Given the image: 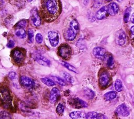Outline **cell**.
<instances>
[{
  "mask_svg": "<svg viewBox=\"0 0 134 119\" xmlns=\"http://www.w3.org/2000/svg\"><path fill=\"white\" fill-rule=\"evenodd\" d=\"M93 54L96 58L99 59H103L106 56V51L103 47H96L93 49Z\"/></svg>",
  "mask_w": 134,
  "mask_h": 119,
  "instance_id": "obj_13",
  "label": "cell"
},
{
  "mask_svg": "<svg viewBox=\"0 0 134 119\" xmlns=\"http://www.w3.org/2000/svg\"><path fill=\"white\" fill-rule=\"evenodd\" d=\"M127 37L126 33L122 29L118 30L115 35V42L119 46H123L126 43Z\"/></svg>",
  "mask_w": 134,
  "mask_h": 119,
  "instance_id": "obj_7",
  "label": "cell"
},
{
  "mask_svg": "<svg viewBox=\"0 0 134 119\" xmlns=\"http://www.w3.org/2000/svg\"><path fill=\"white\" fill-rule=\"evenodd\" d=\"M130 11H131V8L128 7L127 8L124 13V20L125 23H127L129 19V16L130 14Z\"/></svg>",
  "mask_w": 134,
  "mask_h": 119,
  "instance_id": "obj_32",
  "label": "cell"
},
{
  "mask_svg": "<svg viewBox=\"0 0 134 119\" xmlns=\"http://www.w3.org/2000/svg\"><path fill=\"white\" fill-rule=\"evenodd\" d=\"M62 64H63V66L64 67H65L66 68H67L68 70H69L71 71L74 72L75 73H78L77 70L73 66H72L71 64H70V63L65 62V61H62Z\"/></svg>",
  "mask_w": 134,
  "mask_h": 119,
  "instance_id": "obj_24",
  "label": "cell"
},
{
  "mask_svg": "<svg viewBox=\"0 0 134 119\" xmlns=\"http://www.w3.org/2000/svg\"><path fill=\"white\" fill-rule=\"evenodd\" d=\"M35 39H36V41L38 44H41L43 40V37L42 35L40 33H37L36 35Z\"/></svg>",
  "mask_w": 134,
  "mask_h": 119,
  "instance_id": "obj_34",
  "label": "cell"
},
{
  "mask_svg": "<svg viewBox=\"0 0 134 119\" xmlns=\"http://www.w3.org/2000/svg\"><path fill=\"white\" fill-rule=\"evenodd\" d=\"M0 119H13L12 115L6 111L0 112Z\"/></svg>",
  "mask_w": 134,
  "mask_h": 119,
  "instance_id": "obj_29",
  "label": "cell"
},
{
  "mask_svg": "<svg viewBox=\"0 0 134 119\" xmlns=\"http://www.w3.org/2000/svg\"><path fill=\"white\" fill-rule=\"evenodd\" d=\"M114 60L112 56H110L108 59L107 65L109 68H112L114 67Z\"/></svg>",
  "mask_w": 134,
  "mask_h": 119,
  "instance_id": "obj_33",
  "label": "cell"
},
{
  "mask_svg": "<svg viewBox=\"0 0 134 119\" xmlns=\"http://www.w3.org/2000/svg\"><path fill=\"white\" fill-rule=\"evenodd\" d=\"M79 30V25L77 21L74 19L72 20L70 24L69 27L66 29L64 34V37L65 39L68 41L73 40Z\"/></svg>",
  "mask_w": 134,
  "mask_h": 119,
  "instance_id": "obj_2",
  "label": "cell"
},
{
  "mask_svg": "<svg viewBox=\"0 0 134 119\" xmlns=\"http://www.w3.org/2000/svg\"><path fill=\"white\" fill-rule=\"evenodd\" d=\"M34 59L39 64L43 66H49L51 64L50 61L48 58L40 55L35 56L34 57Z\"/></svg>",
  "mask_w": 134,
  "mask_h": 119,
  "instance_id": "obj_14",
  "label": "cell"
},
{
  "mask_svg": "<svg viewBox=\"0 0 134 119\" xmlns=\"http://www.w3.org/2000/svg\"><path fill=\"white\" fill-rule=\"evenodd\" d=\"M99 119H107V117L105 115H103L102 114H100V116H99Z\"/></svg>",
  "mask_w": 134,
  "mask_h": 119,
  "instance_id": "obj_37",
  "label": "cell"
},
{
  "mask_svg": "<svg viewBox=\"0 0 134 119\" xmlns=\"http://www.w3.org/2000/svg\"><path fill=\"white\" fill-rule=\"evenodd\" d=\"M31 20L33 25L36 27L39 26L41 24L40 17L36 8H34L31 10Z\"/></svg>",
  "mask_w": 134,
  "mask_h": 119,
  "instance_id": "obj_10",
  "label": "cell"
},
{
  "mask_svg": "<svg viewBox=\"0 0 134 119\" xmlns=\"http://www.w3.org/2000/svg\"><path fill=\"white\" fill-rule=\"evenodd\" d=\"M69 104L75 109H81L86 107L88 106L87 103L82 99L77 97H72L68 100Z\"/></svg>",
  "mask_w": 134,
  "mask_h": 119,
  "instance_id": "obj_6",
  "label": "cell"
},
{
  "mask_svg": "<svg viewBox=\"0 0 134 119\" xmlns=\"http://www.w3.org/2000/svg\"><path fill=\"white\" fill-rule=\"evenodd\" d=\"M108 14L107 6H103L96 13V17L98 20L105 18Z\"/></svg>",
  "mask_w": 134,
  "mask_h": 119,
  "instance_id": "obj_17",
  "label": "cell"
},
{
  "mask_svg": "<svg viewBox=\"0 0 134 119\" xmlns=\"http://www.w3.org/2000/svg\"><path fill=\"white\" fill-rule=\"evenodd\" d=\"M6 46L9 48H12L15 46V42L13 40H9V41H8Z\"/></svg>",
  "mask_w": 134,
  "mask_h": 119,
  "instance_id": "obj_36",
  "label": "cell"
},
{
  "mask_svg": "<svg viewBox=\"0 0 134 119\" xmlns=\"http://www.w3.org/2000/svg\"><path fill=\"white\" fill-rule=\"evenodd\" d=\"M10 56L15 64L21 65L25 59V51L23 48H16L11 51Z\"/></svg>",
  "mask_w": 134,
  "mask_h": 119,
  "instance_id": "obj_4",
  "label": "cell"
},
{
  "mask_svg": "<svg viewBox=\"0 0 134 119\" xmlns=\"http://www.w3.org/2000/svg\"><path fill=\"white\" fill-rule=\"evenodd\" d=\"M109 80L110 78L108 73L106 71H103L101 72L98 78L100 86L103 88L106 87L109 82Z\"/></svg>",
  "mask_w": 134,
  "mask_h": 119,
  "instance_id": "obj_8",
  "label": "cell"
},
{
  "mask_svg": "<svg viewBox=\"0 0 134 119\" xmlns=\"http://www.w3.org/2000/svg\"><path fill=\"white\" fill-rule=\"evenodd\" d=\"M60 95V91L57 88L51 89L50 93V102L51 103H54L58 99Z\"/></svg>",
  "mask_w": 134,
  "mask_h": 119,
  "instance_id": "obj_16",
  "label": "cell"
},
{
  "mask_svg": "<svg viewBox=\"0 0 134 119\" xmlns=\"http://www.w3.org/2000/svg\"><path fill=\"white\" fill-rule=\"evenodd\" d=\"M58 53L64 60H69L72 55V49L69 45L66 44H62L58 48Z\"/></svg>",
  "mask_w": 134,
  "mask_h": 119,
  "instance_id": "obj_5",
  "label": "cell"
},
{
  "mask_svg": "<svg viewBox=\"0 0 134 119\" xmlns=\"http://www.w3.org/2000/svg\"><path fill=\"white\" fill-rule=\"evenodd\" d=\"M130 31H131V33H132V34L134 35V25L131 27Z\"/></svg>",
  "mask_w": 134,
  "mask_h": 119,
  "instance_id": "obj_39",
  "label": "cell"
},
{
  "mask_svg": "<svg viewBox=\"0 0 134 119\" xmlns=\"http://www.w3.org/2000/svg\"><path fill=\"white\" fill-rule=\"evenodd\" d=\"M100 113L96 112H89L85 114V117L86 119H99Z\"/></svg>",
  "mask_w": 134,
  "mask_h": 119,
  "instance_id": "obj_20",
  "label": "cell"
},
{
  "mask_svg": "<svg viewBox=\"0 0 134 119\" xmlns=\"http://www.w3.org/2000/svg\"><path fill=\"white\" fill-rule=\"evenodd\" d=\"M83 93L84 96L88 99H92L95 96V93L92 90L88 88H85L83 90Z\"/></svg>",
  "mask_w": 134,
  "mask_h": 119,
  "instance_id": "obj_21",
  "label": "cell"
},
{
  "mask_svg": "<svg viewBox=\"0 0 134 119\" xmlns=\"http://www.w3.org/2000/svg\"><path fill=\"white\" fill-rule=\"evenodd\" d=\"M17 74L16 73L14 72V71H10L8 73V77L11 79V80H14L16 78Z\"/></svg>",
  "mask_w": 134,
  "mask_h": 119,
  "instance_id": "obj_35",
  "label": "cell"
},
{
  "mask_svg": "<svg viewBox=\"0 0 134 119\" xmlns=\"http://www.w3.org/2000/svg\"><path fill=\"white\" fill-rule=\"evenodd\" d=\"M122 88V83L119 79H117L115 82V89L118 92H120Z\"/></svg>",
  "mask_w": 134,
  "mask_h": 119,
  "instance_id": "obj_27",
  "label": "cell"
},
{
  "mask_svg": "<svg viewBox=\"0 0 134 119\" xmlns=\"http://www.w3.org/2000/svg\"><path fill=\"white\" fill-rule=\"evenodd\" d=\"M52 78L55 82H56L57 83H58L60 85L64 86L66 85V82L62 78H61L59 77H56V76H53Z\"/></svg>",
  "mask_w": 134,
  "mask_h": 119,
  "instance_id": "obj_31",
  "label": "cell"
},
{
  "mask_svg": "<svg viewBox=\"0 0 134 119\" xmlns=\"http://www.w3.org/2000/svg\"><path fill=\"white\" fill-rule=\"evenodd\" d=\"M41 81L43 83L49 86H52L55 85V83L53 80L47 77L41 78Z\"/></svg>",
  "mask_w": 134,
  "mask_h": 119,
  "instance_id": "obj_23",
  "label": "cell"
},
{
  "mask_svg": "<svg viewBox=\"0 0 134 119\" xmlns=\"http://www.w3.org/2000/svg\"><path fill=\"white\" fill-rule=\"evenodd\" d=\"M28 24V21L26 19H21L19 20L15 25L16 28H24L26 27Z\"/></svg>",
  "mask_w": 134,
  "mask_h": 119,
  "instance_id": "obj_25",
  "label": "cell"
},
{
  "mask_svg": "<svg viewBox=\"0 0 134 119\" xmlns=\"http://www.w3.org/2000/svg\"><path fill=\"white\" fill-rule=\"evenodd\" d=\"M61 3L59 0H43L41 2V16L47 23L56 20L61 14Z\"/></svg>",
  "mask_w": 134,
  "mask_h": 119,
  "instance_id": "obj_1",
  "label": "cell"
},
{
  "mask_svg": "<svg viewBox=\"0 0 134 119\" xmlns=\"http://www.w3.org/2000/svg\"><path fill=\"white\" fill-rule=\"evenodd\" d=\"M28 42L32 43L34 41V32L33 29H29L28 30Z\"/></svg>",
  "mask_w": 134,
  "mask_h": 119,
  "instance_id": "obj_30",
  "label": "cell"
},
{
  "mask_svg": "<svg viewBox=\"0 0 134 119\" xmlns=\"http://www.w3.org/2000/svg\"><path fill=\"white\" fill-rule=\"evenodd\" d=\"M85 114L82 112L80 111H76L71 112L69 114V116L72 119H79L83 117H85Z\"/></svg>",
  "mask_w": 134,
  "mask_h": 119,
  "instance_id": "obj_18",
  "label": "cell"
},
{
  "mask_svg": "<svg viewBox=\"0 0 134 119\" xmlns=\"http://www.w3.org/2000/svg\"><path fill=\"white\" fill-rule=\"evenodd\" d=\"M19 82L23 86L28 89L32 88L35 85L34 81L31 78L25 75H22L20 77Z\"/></svg>",
  "mask_w": 134,
  "mask_h": 119,
  "instance_id": "obj_9",
  "label": "cell"
},
{
  "mask_svg": "<svg viewBox=\"0 0 134 119\" xmlns=\"http://www.w3.org/2000/svg\"><path fill=\"white\" fill-rule=\"evenodd\" d=\"M117 96V92L114 91H111L106 93L104 95V99L106 101H110L115 99Z\"/></svg>",
  "mask_w": 134,
  "mask_h": 119,
  "instance_id": "obj_19",
  "label": "cell"
},
{
  "mask_svg": "<svg viewBox=\"0 0 134 119\" xmlns=\"http://www.w3.org/2000/svg\"><path fill=\"white\" fill-rule=\"evenodd\" d=\"M116 113L122 116H127L130 114V111L127 106L125 103H122L118 105L115 110Z\"/></svg>",
  "mask_w": 134,
  "mask_h": 119,
  "instance_id": "obj_12",
  "label": "cell"
},
{
  "mask_svg": "<svg viewBox=\"0 0 134 119\" xmlns=\"http://www.w3.org/2000/svg\"><path fill=\"white\" fill-rule=\"evenodd\" d=\"M56 112L57 113V114L59 115H62L64 111V105L61 103H59L58 105L56 107Z\"/></svg>",
  "mask_w": 134,
  "mask_h": 119,
  "instance_id": "obj_26",
  "label": "cell"
},
{
  "mask_svg": "<svg viewBox=\"0 0 134 119\" xmlns=\"http://www.w3.org/2000/svg\"><path fill=\"white\" fill-rule=\"evenodd\" d=\"M63 77L64 78V79L70 83H72L74 82V79L73 77L68 72H63Z\"/></svg>",
  "mask_w": 134,
  "mask_h": 119,
  "instance_id": "obj_28",
  "label": "cell"
},
{
  "mask_svg": "<svg viewBox=\"0 0 134 119\" xmlns=\"http://www.w3.org/2000/svg\"><path fill=\"white\" fill-rule=\"evenodd\" d=\"M48 38L52 47H56L59 41V37L58 33L54 31H50L48 33Z\"/></svg>",
  "mask_w": 134,
  "mask_h": 119,
  "instance_id": "obj_11",
  "label": "cell"
},
{
  "mask_svg": "<svg viewBox=\"0 0 134 119\" xmlns=\"http://www.w3.org/2000/svg\"><path fill=\"white\" fill-rule=\"evenodd\" d=\"M130 21L132 23L134 24V13L132 14V15L130 17Z\"/></svg>",
  "mask_w": 134,
  "mask_h": 119,
  "instance_id": "obj_38",
  "label": "cell"
},
{
  "mask_svg": "<svg viewBox=\"0 0 134 119\" xmlns=\"http://www.w3.org/2000/svg\"><path fill=\"white\" fill-rule=\"evenodd\" d=\"M108 14L110 15L114 16L117 14L119 11V8L117 4L115 2H111L107 6Z\"/></svg>",
  "mask_w": 134,
  "mask_h": 119,
  "instance_id": "obj_15",
  "label": "cell"
},
{
  "mask_svg": "<svg viewBox=\"0 0 134 119\" xmlns=\"http://www.w3.org/2000/svg\"><path fill=\"white\" fill-rule=\"evenodd\" d=\"M15 34L20 38H25L27 36V33L24 28H16Z\"/></svg>",
  "mask_w": 134,
  "mask_h": 119,
  "instance_id": "obj_22",
  "label": "cell"
},
{
  "mask_svg": "<svg viewBox=\"0 0 134 119\" xmlns=\"http://www.w3.org/2000/svg\"><path fill=\"white\" fill-rule=\"evenodd\" d=\"M0 102L5 109H9L12 106V98L9 90L6 86L0 87Z\"/></svg>",
  "mask_w": 134,
  "mask_h": 119,
  "instance_id": "obj_3",
  "label": "cell"
}]
</instances>
